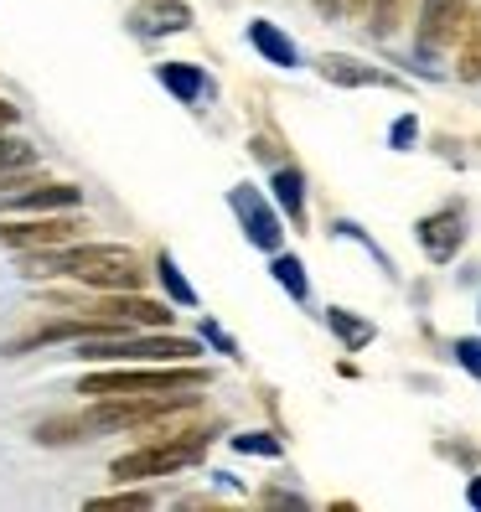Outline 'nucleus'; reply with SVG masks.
Here are the masks:
<instances>
[{"label": "nucleus", "mask_w": 481, "mask_h": 512, "mask_svg": "<svg viewBox=\"0 0 481 512\" xmlns=\"http://www.w3.org/2000/svg\"><path fill=\"white\" fill-rule=\"evenodd\" d=\"M249 42L264 52V63H275V68H295V42L280 32L275 21H249Z\"/></svg>", "instance_id": "obj_12"}, {"label": "nucleus", "mask_w": 481, "mask_h": 512, "mask_svg": "<svg viewBox=\"0 0 481 512\" xmlns=\"http://www.w3.org/2000/svg\"><path fill=\"white\" fill-rule=\"evenodd\" d=\"M161 83H166L182 104H197V99L207 94V78H202V68H192V63H161Z\"/></svg>", "instance_id": "obj_13"}, {"label": "nucleus", "mask_w": 481, "mask_h": 512, "mask_svg": "<svg viewBox=\"0 0 481 512\" xmlns=\"http://www.w3.org/2000/svg\"><path fill=\"white\" fill-rule=\"evenodd\" d=\"M94 507H99V512H119V507H150V497H145V492H114V497H99Z\"/></svg>", "instance_id": "obj_24"}, {"label": "nucleus", "mask_w": 481, "mask_h": 512, "mask_svg": "<svg viewBox=\"0 0 481 512\" xmlns=\"http://www.w3.org/2000/svg\"><path fill=\"white\" fill-rule=\"evenodd\" d=\"M409 6H414V0H373V37H394L399 32V26H404V16H409Z\"/></svg>", "instance_id": "obj_16"}, {"label": "nucleus", "mask_w": 481, "mask_h": 512, "mask_svg": "<svg viewBox=\"0 0 481 512\" xmlns=\"http://www.w3.org/2000/svg\"><path fill=\"white\" fill-rule=\"evenodd\" d=\"M321 73L332 78V83H388V78L373 73V68H352V57H326Z\"/></svg>", "instance_id": "obj_18"}, {"label": "nucleus", "mask_w": 481, "mask_h": 512, "mask_svg": "<svg viewBox=\"0 0 481 512\" xmlns=\"http://www.w3.org/2000/svg\"><path fill=\"white\" fill-rule=\"evenodd\" d=\"M466 21H471V0H425L419 6V52L435 57L466 32Z\"/></svg>", "instance_id": "obj_7"}, {"label": "nucleus", "mask_w": 481, "mask_h": 512, "mask_svg": "<svg viewBox=\"0 0 481 512\" xmlns=\"http://www.w3.org/2000/svg\"><path fill=\"white\" fill-rule=\"evenodd\" d=\"M275 202L290 213V223L306 218V182H300V171H295V166L275 171Z\"/></svg>", "instance_id": "obj_14"}, {"label": "nucleus", "mask_w": 481, "mask_h": 512, "mask_svg": "<svg viewBox=\"0 0 481 512\" xmlns=\"http://www.w3.org/2000/svg\"><path fill=\"white\" fill-rule=\"evenodd\" d=\"M83 363H192L197 342L187 337H135V331H109V337H83L73 347Z\"/></svg>", "instance_id": "obj_4"}, {"label": "nucleus", "mask_w": 481, "mask_h": 512, "mask_svg": "<svg viewBox=\"0 0 481 512\" xmlns=\"http://www.w3.org/2000/svg\"><path fill=\"white\" fill-rule=\"evenodd\" d=\"M414 135V119H399V125H394V145H404Z\"/></svg>", "instance_id": "obj_26"}, {"label": "nucleus", "mask_w": 481, "mask_h": 512, "mask_svg": "<svg viewBox=\"0 0 481 512\" xmlns=\"http://www.w3.org/2000/svg\"><path fill=\"white\" fill-rule=\"evenodd\" d=\"M16 207H26V213H63V207H78V187H68V182H37V187H26L16 197Z\"/></svg>", "instance_id": "obj_11"}, {"label": "nucleus", "mask_w": 481, "mask_h": 512, "mask_svg": "<svg viewBox=\"0 0 481 512\" xmlns=\"http://www.w3.org/2000/svg\"><path fill=\"white\" fill-rule=\"evenodd\" d=\"M88 223L78 218H26V223H0V244L6 249H21V254H32V249H57V244H73V238L83 233Z\"/></svg>", "instance_id": "obj_6"}, {"label": "nucleus", "mask_w": 481, "mask_h": 512, "mask_svg": "<svg viewBox=\"0 0 481 512\" xmlns=\"http://www.w3.org/2000/svg\"><path fill=\"white\" fill-rule=\"evenodd\" d=\"M275 280H280L295 300H306V295H311L306 275H300V259H290V254H280V259H275Z\"/></svg>", "instance_id": "obj_19"}, {"label": "nucleus", "mask_w": 481, "mask_h": 512, "mask_svg": "<svg viewBox=\"0 0 481 512\" xmlns=\"http://www.w3.org/2000/svg\"><path fill=\"white\" fill-rule=\"evenodd\" d=\"M32 275H63L88 290H140L145 259L130 244H73V249H32L26 254Z\"/></svg>", "instance_id": "obj_1"}, {"label": "nucleus", "mask_w": 481, "mask_h": 512, "mask_svg": "<svg viewBox=\"0 0 481 512\" xmlns=\"http://www.w3.org/2000/svg\"><path fill=\"white\" fill-rule=\"evenodd\" d=\"M332 326L342 331V342H347V347H363V342L373 337V326H368V321H352L347 311H332Z\"/></svg>", "instance_id": "obj_22"}, {"label": "nucleus", "mask_w": 481, "mask_h": 512, "mask_svg": "<svg viewBox=\"0 0 481 512\" xmlns=\"http://www.w3.org/2000/svg\"><path fill=\"white\" fill-rule=\"evenodd\" d=\"M456 73H461V83H476V78H481V11L466 21V32H461V57H456Z\"/></svg>", "instance_id": "obj_15"}, {"label": "nucleus", "mask_w": 481, "mask_h": 512, "mask_svg": "<svg viewBox=\"0 0 481 512\" xmlns=\"http://www.w3.org/2000/svg\"><path fill=\"white\" fill-rule=\"evenodd\" d=\"M94 316H109V321H119V326H140V331H166L171 326V306L166 300H145L140 290H104V300L99 306H88Z\"/></svg>", "instance_id": "obj_5"}, {"label": "nucleus", "mask_w": 481, "mask_h": 512, "mask_svg": "<svg viewBox=\"0 0 481 512\" xmlns=\"http://www.w3.org/2000/svg\"><path fill=\"white\" fill-rule=\"evenodd\" d=\"M156 275H161V285H166V295L176 300V306H197V290L182 280V269H176V259H171V254H161V259H156Z\"/></svg>", "instance_id": "obj_17"}, {"label": "nucleus", "mask_w": 481, "mask_h": 512, "mask_svg": "<svg viewBox=\"0 0 481 512\" xmlns=\"http://www.w3.org/2000/svg\"><path fill=\"white\" fill-rule=\"evenodd\" d=\"M456 363L481 378V337H461V342H456Z\"/></svg>", "instance_id": "obj_23"}, {"label": "nucleus", "mask_w": 481, "mask_h": 512, "mask_svg": "<svg viewBox=\"0 0 481 512\" xmlns=\"http://www.w3.org/2000/svg\"><path fill=\"white\" fill-rule=\"evenodd\" d=\"M176 388H207V368L161 363V368H104L78 383L83 399H119V394H176Z\"/></svg>", "instance_id": "obj_3"}, {"label": "nucleus", "mask_w": 481, "mask_h": 512, "mask_svg": "<svg viewBox=\"0 0 481 512\" xmlns=\"http://www.w3.org/2000/svg\"><path fill=\"white\" fill-rule=\"evenodd\" d=\"M26 187H37V176L26 171V166H16V171H0V207H6V202H16Z\"/></svg>", "instance_id": "obj_21"}, {"label": "nucleus", "mask_w": 481, "mask_h": 512, "mask_svg": "<svg viewBox=\"0 0 481 512\" xmlns=\"http://www.w3.org/2000/svg\"><path fill=\"white\" fill-rule=\"evenodd\" d=\"M150 440L140 445V450H125L114 466H109V476L114 481H145V476H171V471H182V466H192L202 450H207V440H213V430H202V425H182L176 430L171 419H161V425H150L145 430Z\"/></svg>", "instance_id": "obj_2"}, {"label": "nucleus", "mask_w": 481, "mask_h": 512, "mask_svg": "<svg viewBox=\"0 0 481 512\" xmlns=\"http://www.w3.org/2000/svg\"><path fill=\"white\" fill-rule=\"evenodd\" d=\"M466 502H471V507H481V476L471 481V492H466Z\"/></svg>", "instance_id": "obj_29"}, {"label": "nucleus", "mask_w": 481, "mask_h": 512, "mask_svg": "<svg viewBox=\"0 0 481 512\" xmlns=\"http://www.w3.org/2000/svg\"><path fill=\"white\" fill-rule=\"evenodd\" d=\"M0 125H16V104H6V99H0Z\"/></svg>", "instance_id": "obj_27"}, {"label": "nucleus", "mask_w": 481, "mask_h": 512, "mask_svg": "<svg viewBox=\"0 0 481 512\" xmlns=\"http://www.w3.org/2000/svg\"><path fill=\"white\" fill-rule=\"evenodd\" d=\"M419 244H425L430 259H440V264L456 254V249H461V213H456V207H445V213H435V218L419 223Z\"/></svg>", "instance_id": "obj_10"}, {"label": "nucleus", "mask_w": 481, "mask_h": 512, "mask_svg": "<svg viewBox=\"0 0 481 512\" xmlns=\"http://www.w3.org/2000/svg\"><path fill=\"white\" fill-rule=\"evenodd\" d=\"M0 130H6V125H0ZM16 166H32V145L0 135V171H16Z\"/></svg>", "instance_id": "obj_20"}, {"label": "nucleus", "mask_w": 481, "mask_h": 512, "mask_svg": "<svg viewBox=\"0 0 481 512\" xmlns=\"http://www.w3.org/2000/svg\"><path fill=\"white\" fill-rule=\"evenodd\" d=\"M233 445L244 450V456H249V450H259V456H280V440H264V435H238Z\"/></svg>", "instance_id": "obj_25"}, {"label": "nucleus", "mask_w": 481, "mask_h": 512, "mask_svg": "<svg viewBox=\"0 0 481 512\" xmlns=\"http://www.w3.org/2000/svg\"><path fill=\"white\" fill-rule=\"evenodd\" d=\"M233 207H238V218H244V233L259 249H280V218L269 213L254 192H233Z\"/></svg>", "instance_id": "obj_9"}, {"label": "nucleus", "mask_w": 481, "mask_h": 512, "mask_svg": "<svg viewBox=\"0 0 481 512\" xmlns=\"http://www.w3.org/2000/svg\"><path fill=\"white\" fill-rule=\"evenodd\" d=\"M316 11H321V16H337V11H342V0H316Z\"/></svg>", "instance_id": "obj_28"}, {"label": "nucleus", "mask_w": 481, "mask_h": 512, "mask_svg": "<svg viewBox=\"0 0 481 512\" xmlns=\"http://www.w3.org/2000/svg\"><path fill=\"white\" fill-rule=\"evenodd\" d=\"M130 26L140 37L187 32V26H192V6H187V0H140V6L130 11Z\"/></svg>", "instance_id": "obj_8"}]
</instances>
